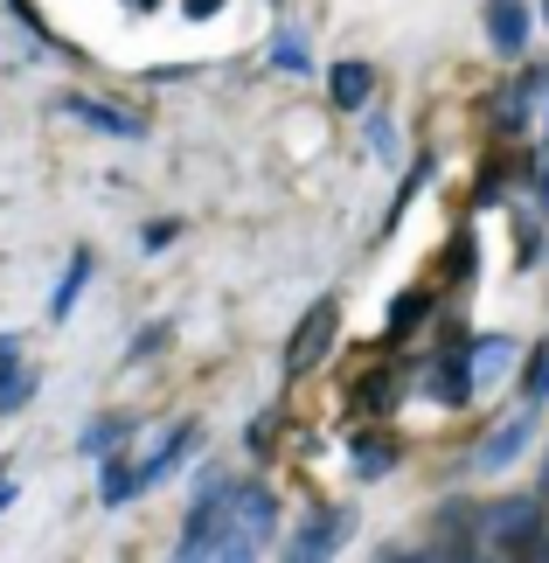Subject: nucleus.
<instances>
[{
	"mask_svg": "<svg viewBox=\"0 0 549 563\" xmlns=\"http://www.w3.org/2000/svg\"><path fill=\"white\" fill-rule=\"evenodd\" d=\"M278 529V501L265 481H223L216 494H195V515H188V536L174 543L182 563H244L272 543Z\"/></svg>",
	"mask_w": 549,
	"mask_h": 563,
	"instance_id": "nucleus-1",
	"label": "nucleus"
},
{
	"mask_svg": "<svg viewBox=\"0 0 549 563\" xmlns=\"http://www.w3.org/2000/svg\"><path fill=\"white\" fill-rule=\"evenodd\" d=\"M473 550H529L542 536V501L536 494H508V501H487L473 515Z\"/></svg>",
	"mask_w": 549,
	"mask_h": 563,
	"instance_id": "nucleus-2",
	"label": "nucleus"
},
{
	"mask_svg": "<svg viewBox=\"0 0 549 563\" xmlns=\"http://www.w3.org/2000/svg\"><path fill=\"white\" fill-rule=\"evenodd\" d=\"M188 445H195V424H153V431H140V439H125L119 452L133 460V473H140V494H146V487H161L167 473L188 460Z\"/></svg>",
	"mask_w": 549,
	"mask_h": 563,
	"instance_id": "nucleus-3",
	"label": "nucleus"
},
{
	"mask_svg": "<svg viewBox=\"0 0 549 563\" xmlns=\"http://www.w3.org/2000/svg\"><path fill=\"white\" fill-rule=\"evenodd\" d=\"M334 299H314V307L299 313V328H293V341H285V383L293 376H314L320 369V355H327V341H334Z\"/></svg>",
	"mask_w": 549,
	"mask_h": 563,
	"instance_id": "nucleus-4",
	"label": "nucleus"
},
{
	"mask_svg": "<svg viewBox=\"0 0 549 563\" xmlns=\"http://www.w3.org/2000/svg\"><path fill=\"white\" fill-rule=\"evenodd\" d=\"M348 529H355V515H334V508H320L314 522H306L293 543H285V556H299V563H314V556H334L348 543Z\"/></svg>",
	"mask_w": 549,
	"mask_h": 563,
	"instance_id": "nucleus-5",
	"label": "nucleus"
},
{
	"mask_svg": "<svg viewBox=\"0 0 549 563\" xmlns=\"http://www.w3.org/2000/svg\"><path fill=\"white\" fill-rule=\"evenodd\" d=\"M529 424H536L529 410H521V418H501V424L487 431V439H480V452H473V466H480V473H501V466H508V460H515L521 445H529Z\"/></svg>",
	"mask_w": 549,
	"mask_h": 563,
	"instance_id": "nucleus-6",
	"label": "nucleus"
},
{
	"mask_svg": "<svg viewBox=\"0 0 549 563\" xmlns=\"http://www.w3.org/2000/svg\"><path fill=\"white\" fill-rule=\"evenodd\" d=\"M63 112L84 119V125H98V133H112V140H146V119H140V112H119V104H98V98H63Z\"/></svg>",
	"mask_w": 549,
	"mask_h": 563,
	"instance_id": "nucleus-7",
	"label": "nucleus"
},
{
	"mask_svg": "<svg viewBox=\"0 0 549 563\" xmlns=\"http://www.w3.org/2000/svg\"><path fill=\"white\" fill-rule=\"evenodd\" d=\"M487 42L501 56H521L529 49V8H521V0H494L487 8Z\"/></svg>",
	"mask_w": 549,
	"mask_h": 563,
	"instance_id": "nucleus-8",
	"label": "nucleus"
},
{
	"mask_svg": "<svg viewBox=\"0 0 549 563\" xmlns=\"http://www.w3.org/2000/svg\"><path fill=\"white\" fill-rule=\"evenodd\" d=\"M473 383H480V376H473V362H466V355H438V362H431V376H425V389H431L438 404H452V410L473 397Z\"/></svg>",
	"mask_w": 549,
	"mask_h": 563,
	"instance_id": "nucleus-9",
	"label": "nucleus"
},
{
	"mask_svg": "<svg viewBox=\"0 0 549 563\" xmlns=\"http://www.w3.org/2000/svg\"><path fill=\"white\" fill-rule=\"evenodd\" d=\"M369 91H376V70H369V63H334V70H327V98L341 104V112H362L369 104Z\"/></svg>",
	"mask_w": 549,
	"mask_h": 563,
	"instance_id": "nucleus-10",
	"label": "nucleus"
},
{
	"mask_svg": "<svg viewBox=\"0 0 549 563\" xmlns=\"http://www.w3.org/2000/svg\"><path fill=\"white\" fill-rule=\"evenodd\" d=\"M515 355H521V349H515V334H480L473 349H466V362H473V376H480V383L508 376V369H515Z\"/></svg>",
	"mask_w": 549,
	"mask_h": 563,
	"instance_id": "nucleus-11",
	"label": "nucleus"
},
{
	"mask_svg": "<svg viewBox=\"0 0 549 563\" xmlns=\"http://www.w3.org/2000/svg\"><path fill=\"white\" fill-rule=\"evenodd\" d=\"M98 501L105 508H119V501H140V473H133V460H105V481H98Z\"/></svg>",
	"mask_w": 549,
	"mask_h": 563,
	"instance_id": "nucleus-12",
	"label": "nucleus"
},
{
	"mask_svg": "<svg viewBox=\"0 0 549 563\" xmlns=\"http://www.w3.org/2000/svg\"><path fill=\"white\" fill-rule=\"evenodd\" d=\"M91 286V251H77L70 257V272H63V286L50 292V320H70V307H77V292Z\"/></svg>",
	"mask_w": 549,
	"mask_h": 563,
	"instance_id": "nucleus-13",
	"label": "nucleus"
},
{
	"mask_svg": "<svg viewBox=\"0 0 549 563\" xmlns=\"http://www.w3.org/2000/svg\"><path fill=\"white\" fill-rule=\"evenodd\" d=\"M425 313H431V292H404V299H389V334H410Z\"/></svg>",
	"mask_w": 549,
	"mask_h": 563,
	"instance_id": "nucleus-14",
	"label": "nucleus"
},
{
	"mask_svg": "<svg viewBox=\"0 0 549 563\" xmlns=\"http://www.w3.org/2000/svg\"><path fill=\"white\" fill-rule=\"evenodd\" d=\"M272 63H278V70H293V77H306V35H299V29H278Z\"/></svg>",
	"mask_w": 549,
	"mask_h": 563,
	"instance_id": "nucleus-15",
	"label": "nucleus"
},
{
	"mask_svg": "<svg viewBox=\"0 0 549 563\" xmlns=\"http://www.w3.org/2000/svg\"><path fill=\"white\" fill-rule=\"evenodd\" d=\"M389 466H397V452H389V445H355V473H362V481H376V473H389Z\"/></svg>",
	"mask_w": 549,
	"mask_h": 563,
	"instance_id": "nucleus-16",
	"label": "nucleus"
},
{
	"mask_svg": "<svg viewBox=\"0 0 549 563\" xmlns=\"http://www.w3.org/2000/svg\"><path fill=\"white\" fill-rule=\"evenodd\" d=\"M112 445H125V424L119 418H98L91 431H84V452H91V460H98V452H112Z\"/></svg>",
	"mask_w": 549,
	"mask_h": 563,
	"instance_id": "nucleus-17",
	"label": "nucleus"
},
{
	"mask_svg": "<svg viewBox=\"0 0 549 563\" xmlns=\"http://www.w3.org/2000/svg\"><path fill=\"white\" fill-rule=\"evenodd\" d=\"M369 140H376V154H383V161H397V133H389V119L369 125Z\"/></svg>",
	"mask_w": 549,
	"mask_h": 563,
	"instance_id": "nucleus-18",
	"label": "nucleus"
},
{
	"mask_svg": "<svg viewBox=\"0 0 549 563\" xmlns=\"http://www.w3.org/2000/svg\"><path fill=\"white\" fill-rule=\"evenodd\" d=\"M549 397V349H542V362L529 369V404H542Z\"/></svg>",
	"mask_w": 549,
	"mask_h": 563,
	"instance_id": "nucleus-19",
	"label": "nucleus"
},
{
	"mask_svg": "<svg viewBox=\"0 0 549 563\" xmlns=\"http://www.w3.org/2000/svg\"><path fill=\"white\" fill-rule=\"evenodd\" d=\"M140 244H146V251H161V244H174V223H146V230H140Z\"/></svg>",
	"mask_w": 549,
	"mask_h": 563,
	"instance_id": "nucleus-20",
	"label": "nucleus"
},
{
	"mask_svg": "<svg viewBox=\"0 0 549 563\" xmlns=\"http://www.w3.org/2000/svg\"><path fill=\"white\" fill-rule=\"evenodd\" d=\"M272 424H278V418H257V424H251V452H272Z\"/></svg>",
	"mask_w": 549,
	"mask_h": 563,
	"instance_id": "nucleus-21",
	"label": "nucleus"
},
{
	"mask_svg": "<svg viewBox=\"0 0 549 563\" xmlns=\"http://www.w3.org/2000/svg\"><path fill=\"white\" fill-rule=\"evenodd\" d=\"M8 501H14V473L0 466V508H8Z\"/></svg>",
	"mask_w": 549,
	"mask_h": 563,
	"instance_id": "nucleus-22",
	"label": "nucleus"
},
{
	"mask_svg": "<svg viewBox=\"0 0 549 563\" xmlns=\"http://www.w3.org/2000/svg\"><path fill=\"white\" fill-rule=\"evenodd\" d=\"M216 8H223V0H188V14H216Z\"/></svg>",
	"mask_w": 549,
	"mask_h": 563,
	"instance_id": "nucleus-23",
	"label": "nucleus"
},
{
	"mask_svg": "<svg viewBox=\"0 0 549 563\" xmlns=\"http://www.w3.org/2000/svg\"><path fill=\"white\" fill-rule=\"evenodd\" d=\"M536 188H542V202H549V146H542V181Z\"/></svg>",
	"mask_w": 549,
	"mask_h": 563,
	"instance_id": "nucleus-24",
	"label": "nucleus"
},
{
	"mask_svg": "<svg viewBox=\"0 0 549 563\" xmlns=\"http://www.w3.org/2000/svg\"><path fill=\"white\" fill-rule=\"evenodd\" d=\"M529 556H542V563H549V543H529Z\"/></svg>",
	"mask_w": 549,
	"mask_h": 563,
	"instance_id": "nucleus-25",
	"label": "nucleus"
},
{
	"mask_svg": "<svg viewBox=\"0 0 549 563\" xmlns=\"http://www.w3.org/2000/svg\"><path fill=\"white\" fill-rule=\"evenodd\" d=\"M542 494H549V460H542Z\"/></svg>",
	"mask_w": 549,
	"mask_h": 563,
	"instance_id": "nucleus-26",
	"label": "nucleus"
},
{
	"mask_svg": "<svg viewBox=\"0 0 549 563\" xmlns=\"http://www.w3.org/2000/svg\"><path fill=\"white\" fill-rule=\"evenodd\" d=\"M133 8H153V0H133Z\"/></svg>",
	"mask_w": 549,
	"mask_h": 563,
	"instance_id": "nucleus-27",
	"label": "nucleus"
}]
</instances>
